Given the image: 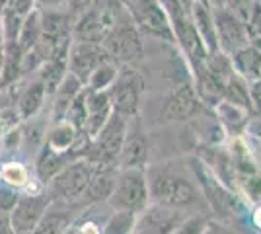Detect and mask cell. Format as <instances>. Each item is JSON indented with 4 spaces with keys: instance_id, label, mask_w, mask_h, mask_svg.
Listing matches in <instances>:
<instances>
[{
    "instance_id": "7402d4cb",
    "label": "cell",
    "mask_w": 261,
    "mask_h": 234,
    "mask_svg": "<svg viewBox=\"0 0 261 234\" xmlns=\"http://www.w3.org/2000/svg\"><path fill=\"white\" fill-rule=\"evenodd\" d=\"M23 76V49L18 41H4V63L0 72V88L12 86Z\"/></svg>"
},
{
    "instance_id": "d590c367",
    "label": "cell",
    "mask_w": 261,
    "mask_h": 234,
    "mask_svg": "<svg viewBox=\"0 0 261 234\" xmlns=\"http://www.w3.org/2000/svg\"><path fill=\"white\" fill-rule=\"evenodd\" d=\"M94 4H96V0H65V8L70 12L74 18L80 16L84 10H88L90 6H94Z\"/></svg>"
},
{
    "instance_id": "4dcf8cb0",
    "label": "cell",
    "mask_w": 261,
    "mask_h": 234,
    "mask_svg": "<svg viewBox=\"0 0 261 234\" xmlns=\"http://www.w3.org/2000/svg\"><path fill=\"white\" fill-rule=\"evenodd\" d=\"M86 117H88V112H86V88H84L80 94H78L76 98L72 100V103L68 106L65 119L68 123H72L78 131H84V127H86Z\"/></svg>"
},
{
    "instance_id": "ab89813d",
    "label": "cell",
    "mask_w": 261,
    "mask_h": 234,
    "mask_svg": "<svg viewBox=\"0 0 261 234\" xmlns=\"http://www.w3.org/2000/svg\"><path fill=\"white\" fill-rule=\"evenodd\" d=\"M65 0H35V8H63Z\"/></svg>"
},
{
    "instance_id": "2e32d148",
    "label": "cell",
    "mask_w": 261,
    "mask_h": 234,
    "mask_svg": "<svg viewBox=\"0 0 261 234\" xmlns=\"http://www.w3.org/2000/svg\"><path fill=\"white\" fill-rule=\"evenodd\" d=\"M119 168H111V170H98L94 174L92 181L88 184L84 193L80 195L76 201L78 207H90V205H99V203H108L109 195L115 186V178H117Z\"/></svg>"
},
{
    "instance_id": "ac0fdd59",
    "label": "cell",
    "mask_w": 261,
    "mask_h": 234,
    "mask_svg": "<svg viewBox=\"0 0 261 234\" xmlns=\"http://www.w3.org/2000/svg\"><path fill=\"white\" fill-rule=\"evenodd\" d=\"M47 98H49V94H47V90H45L43 82L37 76H33L32 80L20 90L18 100H16L18 101V103H16V110L20 113V117H22L23 121L35 117L37 113L43 110Z\"/></svg>"
},
{
    "instance_id": "603a6c76",
    "label": "cell",
    "mask_w": 261,
    "mask_h": 234,
    "mask_svg": "<svg viewBox=\"0 0 261 234\" xmlns=\"http://www.w3.org/2000/svg\"><path fill=\"white\" fill-rule=\"evenodd\" d=\"M78 135L80 131L66 119L51 123V127L47 129V135H45V145H49L55 150H61V152H68L72 145L76 143Z\"/></svg>"
},
{
    "instance_id": "ee69618b",
    "label": "cell",
    "mask_w": 261,
    "mask_h": 234,
    "mask_svg": "<svg viewBox=\"0 0 261 234\" xmlns=\"http://www.w3.org/2000/svg\"><path fill=\"white\" fill-rule=\"evenodd\" d=\"M4 8H6V0H0V16H2Z\"/></svg>"
},
{
    "instance_id": "836d02e7",
    "label": "cell",
    "mask_w": 261,
    "mask_h": 234,
    "mask_svg": "<svg viewBox=\"0 0 261 234\" xmlns=\"http://www.w3.org/2000/svg\"><path fill=\"white\" fill-rule=\"evenodd\" d=\"M20 199V190L12 188V186H0V211L10 213L16 205V201Z\"/></svg>"
},
{
    "instance_id": "277c9868",
    "label": "cell",
    "mask_w": 261,
    "mask_h": 234,
    "mask_svg": "<svg viewBox=\"0 0 261 234\" xmlns=\"http://www.w3.org/2000/svg\"><path fill=\"white\" fill-rule=\"evenodd\" d=\"M109 207L115 211L141 213L150 203V190L144 168H119L109 195Z\"/></svg>"
},
{
    "instance_id": "f546056e",
    "label": "cell",
    "mask_w": 261,
    "mask_h": 234,
    "mask_svg": "<svg viewBox=\"0 0 261 234\" xmlns=\"http://www.w3.org/2000/svg\"><path fill=\"white\" fill-rule=\"evenodd\" d=\"M208 223L207 213H189L170 234H205Z\"/></svg>"
},
{
    "instance_id": "7a4b0ae2",
    "label": "cell",
    "mask_w": 261,
    "mask_h": 234,
    "mask_svg": "<svg viewBox=\"0 0 261 234\" xmlns=\"http://www.w3.org/2000/svg\"><path fill=\"white\" fill-rule=\"evenodd\" d=\"M187 164L201 188L208 215H213L218 223L234 224V221L242 215V203H240L238 193L230 190L228 186H224L199 156H187Z\"/></svg>"
},
{
    "instance_id": "f6af8a7d",
    "label": "cell",
    "mask_w": 261,
    "mask_h": 234,
    "mask_svg": "<svg viewBox=\"0 0 261 234\" xmlns=\"http://www.w3.org/2000/svg\"><path fill=\"white\" fill-rule=\"evenodd\" d=\"M16 234H33V232H16Z\"/></svg>"
},
{
    "instance_id": "ffe728a7",
    "label": "cell",
    "mask_w": 261,
    "mask_h": 234,
    "mask_svg": "<svg viewBox=\"0 0 261 234\" xmlns=\"http://www.w3.org/2000/svg\"><path fill=\"white\" fill-rule=\"evenodd\" d=\"M215 115H217V121L220 123V127L226 133L240 135L248 129L251 113L238 108V106H234V103H230L226 100H220L215 106Z\"/></svg>"
},
{
    "instance_id": "8fae6325",
    "label": "cell",
    "mask_w": 261,
    "mask_h": 234,
    "mask_svg": "<svg viewBox=\"0 0 261 234\" xmlns=\"http://www.w3.org/2000/svg\"><path fill=\"white\" fill-rule=\"evenodd\" d=\"M106 61H111L106 51V47L101 43H92V41H72L70 45V51H68V59H66V67H68V72L74 74V76L84 82L86 86L90 74L96 70V68L106 63Z\"/></svg>"
},
{
    "instance_id": "74e56055",
    "label": "cell",
    "mask_w": 261,
    "mask_h": 234,
    "mask_svg": "<svg viewBox=\"0 0 261 234\" xmlns=\"http://www.w3.org/2000/svg\"><path fill=\"white\" fill-rule=\"evenodd\" d=\"M205 234H242L238 228H234L232 224H224V223H208V228L205 230Z\"/></svg>"
},
{
    "instance_id": "8d00e7d4",
    "label": "cell",
    "mask_w": 261,
    "mask_h": 234,
    "mask_svg": "<svg viewBox=\"0 0 261 234\" xmlns=\"http://www.w3.org/2000/svg\"><path fill=\"white\" fill-rule=\"evenodd\" d=\"M250 94L253 101V110L261 112V78H255L250 82Z\"/></svg>"
},
{
    "instance_id": "f1b7e54d",
    "label": "cell",
    "mask_w": 261,
    "mask_h": 234,
    "mask_svg": "<svg viewBox=\"0 0 261 234\" xmlns=\"http://www.w3.org/2000/svg\"><path fill=\"white\" fill-rule=\"evenodd\" d=\"M135 219L137 215L130 211H115L111 213V217L108 219V223L103 226L101 234H130L133 226H135Z\"/></svg>"
},
{
    "instance_id": "f35d334b",
    "label": "cell",
    "mask_w": 261,
    "mask_h": 234,
    "mask_svg": "<svg viewBox=\"0 0 261 234\" xmlns=\"http://www.w3.org/2000/svg\"><path fill=\"white\" fill-rule=\"evenodd\" d=\"M0 234H16L10 223V213L0 211Z\"/></svg>"
},
{
    "instance_id": "5bb4252c",
    "label": "cell",
    "mask_w": 261,
    "mask_h": 234,
    "mask_svg": "<svg viewBox=\"0 0 261 234\" xmlns=\"http://www.w3.org/2000/svg\"><path fill=\"white\" fill-rule=\"evenodd\" d=\"M86 127L84 131L88 133V137L94 141L96 135L101 131V127L108 123V119L113 113V106H111V98L109 92H94V90L86 88Z\"/></svg>"
},
{
    "instance_id": "7bdbcfd3",
    "label": "cell",
    "mask_w": 261,
    "mask_h": 234,
    "mask_svg": "<svg viewBox=\"0 0 261 234\" xmlns=\"http://www.w3.org/2000/svg\"><path fill=\"white\" fill-rule=\"evenodd\" d=\"M208 4H211L213 8H218V6H224V4H226V0H208Z\"/></svg>"
},
{
    "instance_id": "44dd1931",
    "label": "cell",
    "mask_w": 261,
    "mask_h": 234,
    "mask_svg": "<svg viewBox=\"0 0 261 234\" xmlns=\"http://www.w3.org/2000/svg\"><path fill=\"white\" fill-rule=\"evenodd\" d=\"M230 59H232L234 72L246 78L248 82L261 78V47L248 43L246 47L238 49L234 55H230Z\"/></svg>"
},
{
    "instance_id": "1f68e13d",
    "label": "cell",
    "mask_w": 261,
    "mask_h": 234,
    "mask_svg": "<svg viewBox=\"0 0 261 234\" xmlns=\"http://www.w3.org/2000/svg\"><path fill=\"white\" fill-rule=\"evenodd\" d=\"M246 30H248V37L250 43L255 47H261V2L257 0V4L253 6L250 18L246 22Z\"/></svg>"
},
{
    "instance_id": "52a82bcc",
    "label": "cell",
    "mask_w": 261,
    "mask_h": 234,
    "mask_svg": "<svg viewBox=\"0 0 261 234\" xmlns=\"http://www.w3.org/2000/svg\"><path fill=\"white\" fill-rule=\"evenodd\" d=\"M96 174V168L92 162H88L86 158H76L70 160L47 186V190L51 191L53 199L66 201L76 205V201L80 199V195L84 193L88 188V184L92 181Z\"/></svg>"
},
{
    "instance_id": "9c48e42d",
    "label": "cell",
    "mask_w": 261,
    "mask_h": 234,
    "mask_svg": "<svg viewBox=\"0 0 261 234\" xmlns=\"http://www.w3.org/2000/svg\"><path fill=\"white\" fill-rule=\"evenodd\" d=\"M187 215L189 213L150 201L141 213H137L130 234H170Z\"/></svg>"
},
{
    "instance_id": "7dc6e473",
    "label": "cell",
    "mask_w": 261,
    "mask_h": 234,
    "mask_svg": "<svg viewBox=\"0 0 261 234\" xmlns=\"http://www.w3.org/2000/svg\"><path fill=\"white\" fill-rule=\"evenodd\" d=\"M259 2H261V0H259Z\"/></svg>"
},
{
    "instance_id": "ba28073f",
    "label": "cell",
    "mask_w": 261,
    "mask_h": 234,
    "mask_svg": "<svg viewBox=\"0 0 261 234\" xmlns=\"http://www.w3.org/2000/svg\"><path fill=\"white\" fill-rule=\"evenodd\" d=\"M205 110L207 106L201 101L193 82H179L164 96L160 115L168 123H185L199 117Z\"/></svg>"
},
{
    "instance_id": "9a60e30c",
    "label": "cell",
    "mask_w": 261,
    "mask_h": 234,
    "mask_svg": "<svg viewBox=\"0 0 261 234\" xmlns=\"http://www.w3.org/2000/svg\"><path fill=\"white\" fill-rule=\"evenodd\" d=\"M74 221V207L72 203L53 199L47 207L43 217L39 219L37 226L33 228V234H63Z\"/></svg>"
},
{
    "instance_id": "3957f363",
    "label": "cell",
    "mask_w": 261,
    "mask_h": 234,
    "mask_svg": "<svg viewBox=\"0 0 261 234\" xmlns=\"http://www.w3.org/2000/svg\"><path fill=\"white\" fill-rule=\"evenodd\" d=\"M101 45L106 47L109 59L117 63L119 67H133L144 55L142 34L135 22L130 20L127 10L121 14V18L111 25L108 35L103 37Z\"/></svg>"
},
{
    "instance_id": "e575fe53",
    "label": "cell",
    "mask_w": 261,
    "mask_h": 234,
    "mask_svg": "<svg viewBox=\"0 0 261 234\" xmlns=\"http://www.w3.org/2000/svg\"><path fill=\"white\" fill-rule=\"evenodd\" d=\"M6 8L20 16H28L35 8V0H6Z\"/></svg>"
},
{
    "instance_id": "60d3db41",
    "label": "cell",
    "mask_w": 261,
    "mask_h": 234,
    "mask_svg": "<svg viewBox=\"0 0 261 234\" xmlns=\"http://www.w3.org/2000/svg\"><path fill=\"white\" fill-rule=\"evenodd\" d=\"M251 221H253V224H255L257 228H261V205H257V209L253 211V217H251Z\"/></svg>"
},
{
    "instance_id": "6da1fadb",
    "label": "cell",
    "mask_w": 261,
    "mask_h": 234,
    "mask_svg": "<svg viewBox=\"0 0 261 234\" xmlns=\"http://www.w3.org/2000/svg\"><path fill=\"white\" fill-rule=\"evenodd\" d=\"M144 172L148 179L152 203H160L185 213H203L205 199L191 168L187 164V158L160 160V162L148 164L144 168Z\"/></svg>"
},
{
    "instance_id": "d4e9b609",
    "label": "cell",
    "mask_w": 261,
    "mask_h": 234,
    "mask_svg": "<svg viewBox=\"0 0 261 234\" xmlns=\"http://www.w3.org/2000/svg\"><path fill=\"white\" fill-rule=\"evenodd\" d=\"M66 72H68L66 61H53V59H49V61H45L43 65L35 70V76L43 82L49 98H53V94L61 86L63 78L66 76Z\"/></svg>"
},
{
    "instance_id": "8992f818",
    "label": "cell",
    "mask_w": 261,
    "mask_h": 234,
    "mask_svg": "<svg viewBox=\"0 0 261 234\" xmlns=\"http://www.w3.org/2000/svg\"><path fill=\"white\" fill-rule=\"evenodd\" d=\"M109 98L113 112L125 115L127 119L141 115L144 78L133 67H121L115 82L109 86Z\"/></svg>"
},
{
    "instance_id": "83f0119b",
    "label": "cell",
    "mask_w": 261,
    "mask_h": 234,
    "mask_svg": "<svg viewBox=\"0 0 261 234\" xmlns=\"http://www.w3.org/2000/svg\"><path fill=\"white\" fill-rule=\"evenodd\" d=\"M30 179H32V172L22 162H6L0 166V181H4L6 186L22 191Z\"/></svg>"
},
{
    "instance_id": "4316f807",
    "label": "cell",
    "mask_w": 261,
    "mask_h": 234,
    "mask_svg": "<svg viewBox=\"0 0 261 234\" xmlns=\"http://www.w3.org/2000/svg\"><path fill=\"white\" fill-rule=\"evenodd\" d=\"M119 65L113 63V61H106L101 63L92 74L88 78L86 88L94 90V92H103V90H109V86L115 82V78L119 74Z\"/></svg>"
},
{
    "instance_id": "d6a6232c",
    "label": "cell",
    "mask_w": 261,
    "mask_h": 234,
    "mask_svg": "<svg viewBox=\"0 0 261 234\" xmlns=\"http://www.w3.org/2000/svg\"><path fill=\"white\" fill-rule=\"evenodd\" d=\"M255 4H257V0H226L224 8L230 10L238 20H242V22L246 23Z\"/></svg>"
},
{
    "instance_id": "d6986e66",
    "label": "cell",
    "mask_w": 261,
    "mask_h": 234,
    "mask_svg": "<svg viewBox=\"0 0 261 234\" xmlns=\"http://www.w3.org/2000/svg\"><path fill=\"white\" fill-rule=\"evenodd\" d=\"M72 158L68 156V152H61V150H55L49 145H45L37 150V156H35V176L37 179L43 184V186H49L51 179L63 170V168L70 162Z\"/></svg>"
},
{
    "instance_id": "b9f144b4",
    "label": "cell",
    "mask_w": 261,
    "mask_h": 234,
    "mask_svg": "<svg viewBox=\"0 0 261 234\" xmlns=\"http://www.w3.org/2000/svg\"><path fill=\"white\" fill-rule=\"evenodd\" d=\"M2 63H4V39L0 34V72H2Z\"/></svg>"
},
{
    "instance_id": "e0dca14e",
    "label": "cell",
    "mask_w": 261,
    "mask_h": 234,
    "mask_svg": "<svg viewBox=\"0 0 261 234\" xmlns=\"http://www.w3.org/2000/svg\"><path fill=\"white\" fill-rule=\"evenodd\" d=\"M191 18L195 23L197 32L201 35L203 43L207 47L208 53H217L218 41H217V28H215V16H213V6L208 4V0H193L191 6Z\"/></svg>"
},
{
    "instance_id": "4fadbf2b",
    "label": "cell",
    "mask_w": 261,
    "mask_h": 234,
    "mask_svg": "<svg viewBox=\"0 0 261 234\" xmlns=\"http://www.w3.org/2000/svg\"><path fill=\"white\" fill-rule=\"evenodd\" d=\"M148 158H150V141L142 129L141 115L130 117L125 143L121 148L119 168H146Z\"/></svg>"
},
{
    "instance_id": "cb8c5ba5",
    "label": "cell",
    "mask_w": 261,
    "mask_h": 234,
    "mask_svg": "<svg viewBox=\"0 0 261 234\" xmlns=\"http://www.w3.org/2000/svg\"><path fill=\"white\" fill-rule=\"evenodd\" d=\"M222 100L230 101L234 106H238L246 112L253 113V101H251V94H250V82L246 78H242L240 74H232L224 86V94H222Z\"/></svg>"
},
{
    "instance_id": "484cf974",
    "label": "cell",
    "mask_w": 261,
    "mask_h": 234,
    "mask_svg": "<svg viewBox=\"0 0 261 234\" xmlns=\"http://www.w3.org/2000/svg\"><path fill=\"white\" fill-rule=\"evenodd\" d=\"M39 39H41V14H39V8H33L23 18L20 34H18V45L25 53V51H30L39 43Z\"/></svg>"
},
{
    "instance_id": "7c38bea8",
    "label": "cell",
    "mask_w": 261,
    "mask_h": 234,
    "mask_svg": "<svg viewBox=\"0 0 261 234\" xmlns=\"http://www.w3.org/2000/svg\"><path fill=\"white\" fill-rule=\"evenodd\" d=\"M213 16H215V28H217L218 49L222 53L234 55L238 49L250 43L246 23L238 20L230 10H226L224 6H218V8H213Z\"/></svg>"
},
{
    "instance_id": "30bf717a",
    "label": "cell",
    "mask_w": 261,
    "mask_h": 234,
    "mask_svg": "<svg viewBox=\"0 0 261 234\" xmlns=\"http://www.w3.org/2000/svg\"><path fill=\"white\" fill-rule=\"evenodd\" d=\"M53 195L51 191H41V193H22L20 199L16 201L14 209L10 211V223L14 232H33L39 219L43 217L47 207L51 205Z\"/></svg>"
},
{
    "instance_id": "5b68a950",
    "label": "cell",
    "mask_w": 261,
    "mask_h": 234,
    "mask_svg": "<svg viewBox=\"0 0 261 234\" xmlns=\"http://www.w3.org/2000/svg\"><path fill=\"white\" fill-rule=\"evenodd\" d=\"M127 14L142 35L156 37L168 43H174V32L170 25V18L162 8L160 0H123Z\"/></svg>"
},
{
    "instance_id": "bcb514c9",
    "label": "cell",
    "mask_w": 261,
    "mask_h": 234,
    "mask_svg": "<svg viewBox=\"0 0 261 234\" xmlns=\"http://www.w3.org/2000/svg\"><path fill=\"white\" fill-rule=\"evenodd\" d=\"M259 72H261V70H259Z\"/></svg>"
}]
</instances>
